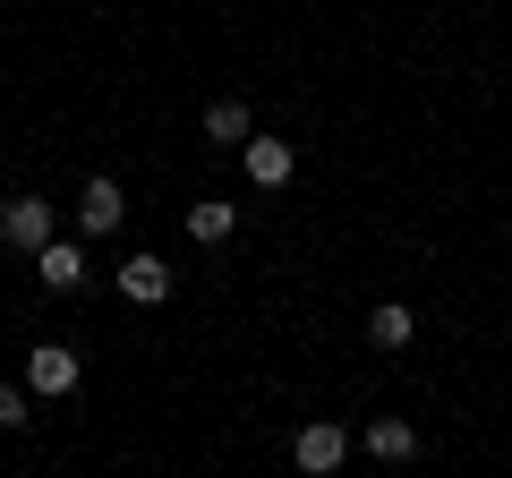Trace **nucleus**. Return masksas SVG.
Segmentation results:
<instances>
[{
	"mask_svg": "<svg viewBox=\"0 0 512 478\" xmlns=\"http://www.w3.org/2000/svg\"><path fill=\"white\" fill-rule=\"evenodd\" d=\"M0 239H9V248H43V239H52V205L43 197H9L0 205Z\"/></svg>",
	"mask_w": 512,
	"mask_h": 478,
	"instance_id": "obj_1",
	"label": "nucleus"
},
{
	"mask_svg": "<svg viewBox=\"0 0 512 478\" xmlns=\"http://www.w3.org/2000/svg\"><path fill=\"white\" fill-rule=\"evenodd\" d=\"M342 453H350V436H342V427H325V419L299 427V444H291V461H299V470H316V478L342 470Z\"/></svg>",
	"mask_w": 512,
	"mask_h": 478,
	"instance_id": "obj_2",
	"label": "nucleus"
},
{
	"mask_svg": "<svg viewBox=\"0 0 512 478\" xmlns=\"http://www.w3.org/2000/svg\"><path fill=\"white\" fill-rule=\"evenodd\" d=\"M86 231H120V214H128V197H120V180H86Z\"/></svg>",
	"mask_w": 512,
	"mask_h": 478,
	"instance_id": "obj_7",
	"label": "nucleus"
},
{
	"mask_svg": "<svg viewBox=\"0 0 512 478\" xmlns=\"http://www.w3.org/2000/svg\"><path fill=\"white\" fill-rule=\"evenodd\" d=\"M205 137L214 146H248V103H205Z\"/></svg>",
	"mask_w": 512,
	"mask_h": 478,
	"instance_id": "obj_8",
	"label": "nucleus"
},
{
	"mask_svg": "<svg viewBox=\"0 0 512 478\" xmlns=\"http://www.w3.org/2000/svg\"><path fill=\"white\" fill-rule=\"evenodd\" d=\"M248 180L256 188H282V180H291V146H282V137H248Z\"/></svg>",
	"mask_w": 512,
	"mask_h": 478,
	"instance_id": "obj_6",
	"label": "nucleus"
},
{
	"mask_svg": "<svg viewBox=\"0 0 512 478\" xmlns=\"http://www.w3.org/2000/svg\"><path fill=\"white\" fill-rule=\"evenodd\" d=\"M0 427H26V402H18L9 385H0Z\"/></svg>",
	"mask_w": 512,
	"mask_h": 478,
	"instance_id": "obj_12",
	"label": "nucleus"
},
{
	"mask_svg": "<svg viewBox=\"0 0 512 478\" xmlns=\"http://www.w3.org/2000/svg\"><path fill=\"white\" fill-rule=\"evenodd\" d=\"M231 205H222V197H205V205H188V239H205V248H214V239H231Z\"/></svg>",
	"mask_w": 512,
	"mask_h": 478,
	"instance_id": "obj_10",
	"label": "nucleus"
},
{
	"mask_svg": "<svg viewBox=\"0 0 512 478\" xmlns=\"http://www.w3.org/2000/svg\"><path fill=\"white\" fill-rule=\"evenodd\" d=\"M35 274H43V291H77V282H86V257H77L69 239H43V248H35Z\"/></svg>",
	"mask_w": 512,
	"mask_h": 478,
	"instance_id": "obj_3",
	"label": "nucleus"
},
{
	"mask_svg": "<svg viewBox=\"0 0 512 478\" xmlns=\"http://www.w3.org/2000/svg\"><path fill=\"white\" fill-rule=\"evenodd\" d=\"M367 342H376V350H402V342H410V308H393V299H384V308L367 316Z\"/></svg>",
	"mask_w": 512,
	"mask_h": 478,
	"instance_id": "obj_11",
	"label": "nucleus"
},
{
	"mask_svg": "<svg viewBox=\"0 0 512 478\" xmlns=\"http://www.w3.org/2000/svg\"><path fill=\"white\" fill-rule=\"evenodd\" d=\"M367 453H376V461H410V453H419V436H410L402 419H376V427H367Z\"/></svg>",
	"mask_w": 512,
	"mask_h": 478,
	"instance_id": "obj_9",
	"label": "nucleus"
},
{
	"mask_svg": "<svg viewBox=\"0 0 512 478\" xmlns=\"http://www.w3.org/2000/svg\"><path fill=\"white\" fill-rule=\"evenodd\" d=\"M120 291L154 308V299H171V265H163V257H128V265H120Z\"/></svg>",
	"mask_w": 512,
	"mask_h": 478,
	"instance_id": "obj_5",
	"label": "nucleus"
},
{
	"mask_svg": "<svg viewBox=\"0 0 512 478\" xmlns=\"http://www.w3.org/2000/svg\"><path fill=\"white\" fill-rule=\"evenodd\" d=\"M26 385H35V393H69V385H77V350L43 342L35 359H26Z\"/></svg>",
	"mask_w": 512,
	"mask_h": 478,
	"instance_id": "obj_4",
	"label": "nucleus"
}]
</instances>
